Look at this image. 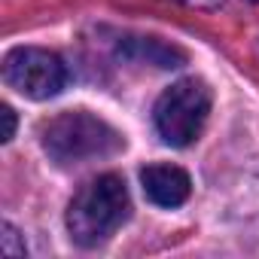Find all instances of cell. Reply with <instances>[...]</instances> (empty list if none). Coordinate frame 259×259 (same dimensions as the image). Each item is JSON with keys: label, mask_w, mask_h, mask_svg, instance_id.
Returning a JSON list of instances; mask_svg holds the SVG:
<instances>
[{"label": "cell", "mask_w": 259, "mask_h": 259, "mask_svg": "<svg viewBox=\"0 0 259 259\" xmlns=\"http://www.w3.org/2000/svg\"><path fill=\"white\" fill-rule=\"evenodd\" d=\"M0 116H4V135H0V141L10 144L16 138V110L4 104V107H0Z\"/></svg>", "instance_id": "8"}, {"label": "cell", "mask_w": 259, "mask_h": 259, "mask_svg": "<svg viewBox=\"0 0 259 259\" xmlns=\"http://www.w3.org/2000/svg\"><path fill=\"white\" fill-rule=\"evenodd\" d=\"M210 113V89L201 79H180L156 101V132L168 147H189L198 141Z\"/></svg>", "instance_id": "3"}, {"label": "cell", "mask_w": 259, "mask_h": 259, "mask_svg": "<svg viewBox=\"0 0 259 259\" xmlns=\"http://www.w3.org/2000/svg\"><path fill=\"white\" fill-rule=\"evenodd\" d=\"M141 186L159 207H180L192 192L189 174L177 165H147L141 171Z\"/></svg>", "instance_id": "5"}, {"label": "cell", "mask_w": 259, "mask_h": 259, "mask_svg": "<svg viewBox=\"0 0 259 259\" xmlns=\"http://www.w3.org/2000/svg\"><path fill=\"white\" fill-rule=\"evenodd\" d=\"M128 217V189L119 174H101L85 183L67 207V232L79 247L104 244Z\"/></svg>", "instance_id": "2"}, {"label": "cell", "mask_w": 259, "mask_h": 259, "mask_svg": "<svg viewBox=\"0 0 259 259\" xmlns=\"http://www.w3.org/2000/svg\"><path fill=\"white\" fill-rule=\"evenodd\" d=\"M4 79L19 95H25L31 101H46V98H55L64 89L67 67L49 49L22 46V49H13L4 58Z\"/></svg>", "instance_id": "4"}, {"label": "cell", "mask_w": 259, "mask_h": 259, "mask_svg": "<svg viewBox=\"0 0 259 259\" xmlns=\"http://www.w3.org/2000/svg\"><path fill=\"white\" fill-rule=\"evenodd\" d=\"M4 250H7V256H25L28 253L25 244L19 241V232L13 223H4Z\"/></svg>", "instance_id": "7"}, {"label": "cell", "mask_w": 259, "mask_h": 259, "mask_svg": "<svg viewBox=\"0 0 259 259\" xmlns=\"http://www.w3.org/2000/svg\"><path fill=\"white\" fill-rule=\"evenodd\" d=\"M40 144L55 165H82L89 159L113 156L125 147L116 128L85 110L58 113L40 132Z\"/></svg>", "instance_id": "1"}, {"label": "cell", "mask_w": 259, "mask_h": 259, "mask_svg": "<svg viewBox=\"0 0 259 259\" xmlns=\"http://www.w3.org/2000/svg\"><path fill=\"white\" fill-rule=\"evenodd\" d=\"M119 52L135 58V61L156 64V67H180L186 61V55L177 46H168V43H162L156 37H128V40H122Z\"/></svg>", "instance_id": "6"}]
</instances>
